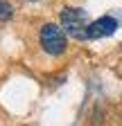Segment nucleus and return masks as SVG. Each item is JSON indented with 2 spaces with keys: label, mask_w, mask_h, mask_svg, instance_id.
Returning <instances> with one entry per match:
<instances>
[{
  "label": "nucleus",
  "mask_w": 122,
  "mask_h": 126,
  "mask_svg": "<svg viewBox=\"0 0 122 126\" xmlns=\"http://www.w3.org/2000/svg\"><path fill=\"white\" fill-rule=\"evenodd\" d=\"M118 27H120V23H118L115 16L104 14V16H100V18L88 23V27H86V41H97V38L113 36L118 32Z\"/></svg>",
  "instance_id": "obj_3"
},
{
  "label": "nucleus",
  "mask_w": 122,
  "mask_h": 126,
  "mask_svg": "<svg viewBox=\"0 0 122 126\" xmlns=\"http://www.w3.org/2000/svg\"><path fill=\"white\" fill-rule=\"evenodd\" d=\"M39 43L41 50L48 56H63L68 50V34L63 32V27L57 23H45L39 32Z\"/></svg>",
  "instance_id": "obj_1"
},
{
  "label": "nucleus",
  "mask_w": 122,
  "mask_h": 126,
  "mask_svg": "<svg viewBox=\"0 0 122 126\" xmlns=\"http://www.w3.org/2000/svg\"><path fill=\"white\" fill-rule=\"evenodd\" d=\"M59 20L63 32L75 41H86V27H88V14L81 7H63L59 14Z\"/></svg>",
  "instance_id": "obj_2"
},
{
  "label": "nucleus",
  "mask_w": 122,
  "mask_h": 126,
  "mask_svg": "<svg viewBox=\"0 0 122 126\" xmlns=\"http://www.w3.org/2000/svg\"><path fill=\"white\" fill-rule=\"evenodd\" d=\"M14 14H16V9H14V5L9 2V0H0V23L11 20Z\"/></svg>",
  "instance_id": "obj_4"
},
{
  "label": "nucleus",
  "mask_w": 122,
  "mask_h": 126,
  "mask_svg": "<svg viewBox=\"0 0 122 126\" xmlns=\"http://www.w3.org/2000/svg\"><path fill=\"white\" fill-rule=\"evenodd\" d=\"M27 2H39V0H27Z\"/></svg>",
  "instance_id": "obj_5"
}]
</instances>
